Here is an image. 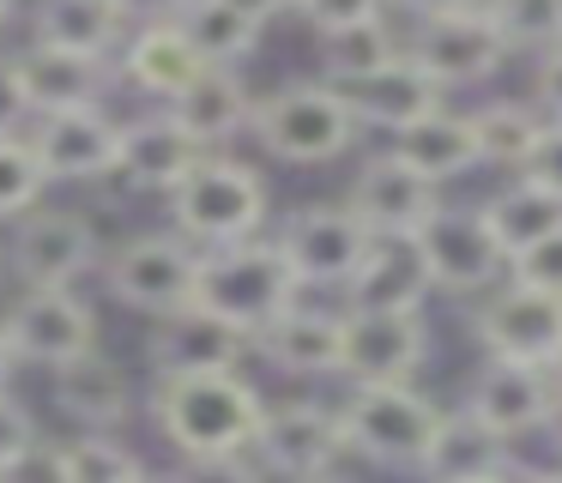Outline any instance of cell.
Wrapping results in <instances>:
<instances>
[{"label":"cell","mask_w":562,"mask_h":483,"mask_svg":"<svg viewBox=\"0 0 562 483\" xmlns=\"http://www.w3.org/2000/svg\"><path fill=\"white\" fill-rule=\"evenodd\" d=\"M151 429L176 447V459H231L248 453L267 417V398L243 369L151 381Z\"/></svg>","instance_id":"1"},{"label":"cell","mask_w":562,"mask_h":483,"mask_svg":"<svg viewBox=\"0 0 562 483\" xmlns=\"http://www.w3.org/2000/svg\"><path fill=\"white\" fill-rule=\"evenodd\" d=\"M248 139L267 157L296 169H321L339 164L357 151L363 127L351 115V97L327 79H284L267 97H255V115H248Z\"/></svg>","instance_id":"2"},{"label":"cell","mask_w":562,"mask_h":483,"mask_svg":"<svg viewBox=\"0 0 562 483\" xmlns=\"http://www.w3.org/2000/svg\"><path fill=\"white\" fill-rule=\"evenodd\" d=\"M272 188L255 164L231 151H206L194 164V176L170 193V229L188 248H231L267 229Z\"/></svg>","instance_id":"3"},{"label":"cell","mask_w":562,"mask_h":483,"mask_svg":"<svg viewBox=\"0 0 562 483\" xmlns=\"http://www.w3.org/2000/svg\"><path fill=\"white\" fill-rule=\"evenodd\" d=\"M291 302H303V284L291 278L279 242L272 236H248L231 248H200V272H194V308L231 321L236 333L255 338L260 326H272Z\"/></svg>","instance_id":"4"},{"label":"cell","mask_w":562,"mask_h":483,"mask_svg":"<svg viewBox=\"0 0 562 483\" xmlns=\"http://www.w3.org/2000/svg\"><path fill=\"white\" fill-rule=\"evenodd\" d=\"M441 423V405L429 393H417V381L405 386H351L339 405L345 453L369 459L381 471H417L429 435Z\"/></svg>","instance_id":"5"},{"label":"cell","mask_w":562,"mask_h":483,"mask_svg":"<svg viewBox=\"0 0 562 483\" xmlns=\"http://www.w3.org/2000/svg\"><path fill=\"white\" fill-rule=\"evenodd\" d=\"M194 272L200 248H188L176 229H139L103 260V290L146 321H170L194 308Z\"/></svg>","instance_id":"6"},{"label":"cell","mask_w":562,"mask_h":483,"mask_svg":"<svg viewBox=\"0 0 562 483\" xmlns=\"http://www.w3.org/2000/svg\"><path fill=\"white\" fill-rule=\"evenodd\" d=\"M393 7V0H387ZM400 12V7H393ZM405 55L441 85V91H460V85H484L508 67L514 48L502 43L496 19H477V12H460V7H441V12H405Z\"/></svg>","instance_id":"7"},{"label":"cell","mask_w":562,"mask_h":483,"mask_svg":"<svg viewBox=\"0 0 562 483\" xmlns=\"http://www.w3.org/2000/svg\"><path fill=\"white\" fill-rule=\"evenodd\" d=\"M248 459L267 471V483H315V478H333V471H339V459H345L339 405H321V398H284V405H267Z\"/></svg>","instance_id":"8"},{"label":"cell","mask_w":562,"mask_h":483,"mask_svg":"<svg viewBox=\"0 0 562 483\" xmlns=\"http://www.w3.org/2000/svg\"><path fill=\"white\" fill-rule=\"evenodd\" d=\"M472 338H477L484 357L532 362V369H562V296L502 278L496 290L477 296Z\"/></svg>","instance_id":"9"},{"label":"cell","mask_w":562,"mask_h":483,"mask_svg":"<svg viewBox=\"0 0 562 483\" xmlns=\"http://www.w3.org/2000/svg\"><path fill=\"white\" fill-rule=\"evenodd\" d=\"M272 242H279L291 278L303 284V296H315V290H345L351 272L363 266V254H369V229L345 212V200L296 205Z\"/></svg>","instance_id":"10"},{"label":"cell","mask_w":562,"mask_h":483,"mask_svg":"<svg viewBox=\"0 0 562 483\" xmlns=\"http://www.w3.org/2000/svg\"><path fill=\"white\" fill-rule=\"evenodd\" d=\"M98 266V224L74 205H37L13 224L7 272L25 290H74Z\"/></svg>","instance_id":"11"},{"label":"cell","mask_w":562,"mask_h":483,"mask_svg":"<svg viewBox=\"0 0 562 483\" xmlns=\"http://www.w3.org/2000/svg\"><path fill=\"white\" fill-rule=\"evenodd\" d=\"M429 350V321L424 314H369L345 308V338H339V381L351 386H405L424 374Z\"/></svg>","instance_id":"12"},{"label":"cell","mask_w":562,"mask_h":483,"mask_svg":"<svg viewBox=\"0 0 562 483\" xmlns=\"http://www.w3.org/2000/svg\"><path fill=\"white\" fill-rule=\"evenodd\" d=\"M465 411L477 423L520 441V435H550V423L562 417V374L557 369H532V362H502L484 357L477 374L465 381Z\"/></svg>","instance_id":"13"},{"label":"cell","mask_w":562,"mask_h":483,"mask_svg":"<svg viewBox=\"0 0 562 483\" xmlns=\"http://www.w3.org/2000/svg\"><path fill=\"white\" fill-rule=\"evenodd\" d=\"M0 326L13 338L19 362H37L49 374L98 350V314L79 290H19L0 314Z\"/></svg>","instance_id":"14"},{"label":"cell","mask_w":562,"mask_h":483,"mask_svg":"<svg viewBox=\"0 0 562 483\" xmlns=\"http://www.w3.org/2000/svg\"><path fill=\"white\" fill-rule=\"evenodd\" d=\"M424 260H429V278H436V296H484L508 278V254L496 248L484 212L477 205H441L424 229Z\"/></svg>","instance_id":"15"},{"label":"cell","mask_w":562,"mask_h":483,"mask_svg":"<svg viewBox=\"0 0 562 483\" xmlns=\"http://www.w3.org/2000/svg\"><path fill=\"white\" fill-rule=\"evenodd\" d=\"M31 145L37 164L49 176V188H79V181H110L115 157H122V121L110 115V103L61 109V115L31 121Z\"/></svg>","instance_id":"16"},{"label":"cell","mask_w":562,"mask_h":483,"mask_svg":"<svg viewBox=\"0 0 562 483\" xmlns=\"http://www.w3.org/2000/svg\"><path fill=\"white\" fill-rule=\"evenodd\" d=\"M441 188L405 169L393 151H375L345 188V212L369 229V236H417L429 217L441 212Z\"/></svg>","instance_id":"17"},{"label":"cell","mask_w":562,"mask_h":483,"mask_svg":"<svg viewBox=\"0 0 562 483\" xmlns=\"http://www.w3.org/2000/svg\"><path fill=\"white\" fill-rule=\"evenodd\" d=\"M436 296L424 242L417 236H369L363 266L351 272V284L339 290V308H369V314H424Z\"/></svg>","instance_id":"18"},{"label":"cell","mask_w":562,"mask_h":483,"mask_svg":"<svg viewBox=\"0 0 562 483\" xmlns=\"http://www.w3.org/2000/svg\"><path fill=\"white\" fill-rule=\"evenodd\" d=\"M248 357V333L206 308H182L151 326L146 338V369L151 381H182V374H231Z\"/></svg>","instance_id":"19"},{"label":"cell","mask_w":562,"mask_h":483,"mask_svg":"<svg viewBox=\"0 0 562 483\" xmlns=\"http://www.w3.org/2000/svg\"><path fill=\"white\" fill-rule=\"evenodd\" d=\"M206 157V145L170 115V109H146V115L122 121V157H115V181H127L134 193H164L170 200L194 164Z\"/></svg>","instance_id":"20"},{"label":"cell","mask_w":562,"mask_h":483,"mask_svg":"<svg viewBox=\"0 0 562 483\" xmlns=\"http://www.w3.org/2000/svg\"><path fill=\"white\" fill-rule=\"evenodd\" d=\"M339 338H345V308L339 302H291L272 326H260L248 338L255 357H267L279 374H296V381H327L339 374Z\"/></svg>","instance_id":"21"},{"label":"cell","mask_w":562,"mask_h":483,"mask_svg":"<svg viewBox=\"0 0 562 483\" xmlns=\"http://www.w3.org/2000/svg\"><path fill=\"white\" fill-rule=\"evenodd\" d=\"M514 465V441H502L490 423H477L472 411H441L436 435H429L417 478L424 483H490Z\"/></svg>","instance_id":"22"},{"label":"cell","mask_w":562,"mask_h":483,"mask_svg":"<svg viewBox=\"0 0 562 483\" xmlns=\"http://www.w3.org/2000/svg\"><path fill=\"white\" fill-rule=\"evenodd\" d=\"M19 72V91H25L31 121L43 115H61V109H86L103 103V85H110V60H86V55H67V48H19L13 55Z\"/></svg>","instance_id":"23"},{"label":"cell","mask_w":562,"mask_h":483,"mask_svg":"<svg viewBox=\"0 0 562 483\" xmlns=\"http://www.w3.org/2000/svg\"><path fill=\"white\" fill-rule=\"evenodd\" d=\"M127 31H134L127 0H37V12H31V43L67 48L86 60L122 55Z\"/></svg>","instance_id":"24"},{"label":"cell","mask_w":562,"mask_h":483,"mask_svg":"<svg viewBox=\"0 0 562 483\" xmlns=\"http://www.w3.org/2000/svg\"><path fill=\"white\" fill-rule=\"evenodd\" d=\"M345 97H351L357 127H363V133H387V139H393L400 127H412V121H424V115H436V109H448V91H441V85L429 79V72L417 67L412 55L387 60L375 79L351 85Z\"/></svg>","instance_id":"25"},{"label":"cell","mask_w":562,"mask_h":483,"mask_svg":"<svg viewBox=\"0 0 562 483\" xmlns=\"http://www.w3.org/2000/svg\"><path fill=\"white\" fill-rule=\"evenodd\" d=\"M206 72V60L188 48V36L176 31V19H139L122 43V79L134 91H146L151 103H176L188 85Z\"/></svg>","instance_id":"26"},{"label":"cell","mask_w":562,"mask_h":483,"mask_svg":"<svg viewBox=\"0 0 562 483\" xmlns=\"http://www.w3.org/2000/svg\"><path fill=\"white\" fill-rule=\"evenodd\" d=\"M55 411L74 429H122L134 417V381L115 357L91 350V357L55 369Z\"/></svg>","instance_id":"27"},{"label":"cell","mask_w":562,"mask_h":483,"mask_svg":"<svg viewBox=\"0 0 562 483\" xmlns=\"http://www.w3.org/2000/svg\"><path fill=\"white\" fill-rule=\"evenodd\" d=\"M387 151L400 157L405 169H417L424 181L448 188V181H460V176H472V169H477L472 115H460V109H436V115H424V121H412V127L393 133Z\"/></svg>","instance_id":"28"},{"label":"cell","mask_w":562,"mask_h":483,"mask_svg":"<svg viewBox=\"0 0 562 483\" xmlns=\"http://www.w3.org/2000/svg\"><path fill=\"white\" fill-rule=\"evenodd\" d=\"M176 121H182L188 133H194L206 151H218V145H231L236 133H248V115H255V91H248L243 72L231 67H206L194 85H188L176 103H164Z\"/></svg>","instance_id":"29"},{"label":"cell","mask_w":562,"mask_h":483,"mask_svg":"<svg viewBox=\"0 0 562 483\" xmlns=\"http://www.w3.org/2000/svg\"><path fill=\"white\" fill-rule=\"evenodd\" d=\"M477 212H484L496 248L508 254V266L520 260L526 248H538L544 236H557V229H562V200L550 188H538V181H526V176H508L484 205H477Z\"/></svg>","instance_id":"30"},{"label":"cell","mask_w":562,"mask_h":483,"mask_svg":"<svg viewBox=\"0 0 562 483\" xmlns=\"http://www.w3.org/2000/svg\"><path fill=\"white\" fill-rule=\"evenodd\" d=\"M176 31L188 36V48H194L206 67H231V72H243V60H255L260 36H267L236 7H224V0H182V7H176Z\"/></svg>","instance_id":"31"},{"label":"cell","mask_w":562,"mask_h":483,"mask_svg":"<svg viewBox=\"0 0 562 483\" xmlns=\"http://www.w3.org/2000/svg\"><path fill=\"white\" fill-rule=\"evenodd\" d=\"M405 43H400V24L387 19V7H381V19L369 24H345V31L321 36V79L339 85V91H351V85L375 79L387 60H400Z\"/></svg>","instance_id":"32"},{"label":"cell","mask_w":562,"mask_h":483,"mask_svg":"<svg viewBox=\"0 0 562 483\" xmlns=\"http://www.w3.org/2000/svg\"><path fill=\"white\" fill-rule=\"evenodd\" d=\"M538 133H544V115H538L526 97H490V103L472 109V139H477V164L508 169L520 176L526 157H532Z\"/></svg>","instance_id":"33"},{"label":"cell","mask_w":562,"mask_h":483,"mask_svg":"<svg viewBox=\"0 0 562 483\" xmlns=\"http://www.w3.org/2000/svg\"><path fill=\"white\" fill-rule=\"evenodd\" d=\"M61 453H67V483H127L146 465L115 429H79L61 441Z\"/></svg>","instance_id":"34"},{"label":"cell","mask_w":562,"mask_h":483,"mask_svg":"<svg viewBox=\"0 0 562 483\" xmlns=\"http://www.w3.org/2000/svg\"><path fill=\"white\" fill-rule=\"evenodd\" d=\"M43 193H49V176L37 164L31 133H7L0 139V224H19L25 212H37Z\"/></svg>","instance_id":"35"},{"label":"cell","mask_w":562,"mask_h":483,"mask_svg":"<svg viewBox=\"0 0 562 483\" xmlns=\"http://www.w3.org/2000/svg\"><path fill=\"white\" fill-rule=\"evenodd\" d=\"M496 31L514 55H544L562 43V0H502Z\"/></svg>","instance_id":"36"},{"label":"cell","mask_w":562,"mask_h":483,"mask_svg":"<svg viewBox=\"0 0 562 483\" xmlns=\"http://www.w3.org/2000/svg\"><path fill=\"white\" fill-rule=\"evenodd\" d=\"M0 483H67V453H61V441H49V435H31V441L19 447L7 465H0Z\"/></svg>","instance_id":"37"},{"label":"cell","mask_w":562,"mask_h":483,"mask_svg":"<svg viewBox=\"0 0 562 483\" xmlns=\"http://www.w3.org/2000/svg\"><path fill=\"white\" fill-rule=\"evenodd\" d=\"M381 7H387V0H296V19L315 36H333V31H345V24L381 19Z\"/></svg>","instance_id":"38"},{"label":"cell","mask_w":562,"mask_h":483,"mask_svg":"<svg viewBox=\"0 0 562 483\" xmlns=\"http://www.w3.org/2000/svg\"><path fill=\"white\" fill-rule=\"evenodd\" d=\"M514 284H532V290H550V296H562V229L557 236H544L538 248H526L520 260L508 266Z\"/></svg>","instance_id":"39"},{"label":"cell","mask_w":562,"mask_h":483,"mask_svg":"<svg viewBox=\"0 0 562 483\" xmlns=\"http://www.w3.org/2000/svg\"><path fill=\"white\" fill-rule=\"evenodd\" d=\"M170 483H267V471L248 453L231 459H182V471H170Z\"/></svg>","instance_id":"40"},{"label":"cell","mask_w":562,"mask_h":483,"mask_svg":"<svg viewBox=\"0 0 562 483\" xmlns=\"http://www.w3.org/2000/svg\"><path fill=\"white\" fill-rule=\"evenodd\" d=\"M520 176L538 181V188H550L562 200V121H544V133H538V145H532V157H526Z\"/></svg>","instance_id":"41"},{"label":"cell","mask_w":562,"mask_h":483,"mask_svg":"<svg viewBox=\"0 0 562 483\" xmlns=\"http://www.w3.org/2000/svg\"><path fill=\"white\" fill-rule=\"evenodd\" d=\"M526 103L544 121H562V43L532 60V97H526Z\"/></svg>","instance_id":"42"},{"label":"cell","mask_w":562,"mask_h":483,"mask_svg":"<svg viewBox=\"0 0 562 483\" xmlns=\"http://www.w3.org/2000/svg\"><path fill=\"white\" fill-rule=\"evenodd\" d=\"M25 127H31V109H25V91H19L13 55H0V139L7 133H25Z\"/></svg>","instance_id":"43"},{"label":"cell","mask_w":562,"mask_h":483,"mask_svg":"<svg viewBox=\"0 0 562 483\" xmlns=\"http://www.w3.org/2000/svg\"><path fill=\"white\" fill-rule=\"evenodd\" d=\"M31 435H37V417H31L13 393H0V465H7V459H13Z\"/></svg>","instance_id":"44"},{"label":"cell","mask_w":562,"mask_h":483,"mask_svg":"<svg viewBox=\"0 0 562 483\" xmlns=\"http://www.w3.org/2000/svg\"><path fill=\"white\" fill-rule=\"evenodd\" d=\"M224 7H236L248 24H260V31H267L279 12H296V0H224Z\"/></svg>","instance_id":"45"},{"label":"cell","mask_w":562,"mask_h":483,"mask_svg":"<svg viewBox=\"0 0 562 483\" xmlns=\"http://www.w3.org/2000/svg\"><path fill=\"white\" fill-rule=\"evenodd\" d=\"M496 483H562V465H538V459H514Z\"/></svg>","instance_id":"46"},{"label":"cell","mask_w":562,"mask_h":483,"mask_svg":"<svg viewBox=\"0 0 562 483\" xmlns=\"http://www.w3.org/2000/svg\"><path fill=\"white\" fill-rule=\"evenodd\" d=\"M13 374H19V350L7 338V326H0V393H13Z\"/></svg>","instance_id":"47"},{"label":"cell","mask_w":562,"mask_h":483,"mask_svg":"<svg viewBox=\"0 0 562 483\" xmlns=\"http://www.w3.org/2000/svg\"><path fill=\"white\" fill-rule=\"evenodd\" d=\"M448 7H460V12H477V19H496V12H502V0H448Z\"/></svg>","instance_id":"48"},{"label":"cell","mask_w":562,"mask_h":483,"mask_svg":"<svg viewBox=\"0 0 562 483\" xmlns=\"http://www.w3.org/2000/svg\"><path fill=\"white\" fill-rule=\"evenodd\" d=\"M127 483H170V471H151V465H139Z\"/></svg>","instance_id":"49"},{"label":"cell","mask_w":562,"mask_h":483,"mask_svg":"<svg viewBox=\"0 0 562 483\" xmlns=\"http://www.w3.org/2000/svg\"><path fill=\"white\" fill-rule=\"evenodd\" d=\"M7 19H13V0H0V24H7Z\"/></svg>","instance_id":"50"},{"label":"cell","mask_w":562,"mask_h":483,"mask_svg":"<svg viewBox=\"0 0 562 483\" xmlns=\"http://www.w3.org/2000/svg\"><path fill=\"white\" fill-rule=\"evenodd\" d=\"M315 483H351V478H339V471H333V478H315Z\"/></svg>","instance_id":"51"},{"label":"cell","mask_w":562,"mask_h":483,"mask_svg":"<svg viewBox=\"0 0 562 483\" xmlns=\"http://www.w3.org/2000/svg\"><path fill=\"white\" fill-rule=\"evenodd\" d=\"M0 272H7V260H0Z\"/></svg>","instance_id":"52"},{"label":"cell","mask_w":562,"mask_h":483,"mask_svg":"<svg viewBox=\"0 0 562 483\" xmlns=\"http://www.w3.org/2000/svg\"><path fill=\"white\" fill-rule=\"evenodd\" d=\"M490 483H496V478H490Z\"/></svg>","instance_id":"53"},{"label":"cell","mask_w":562,"mask_h":483,"mask_svg":"<svg viewBox=\"0 0 562 483\" xmlns=\"http://www.w3.org/2000/svg\"><path fill=\"white\" fill-rule=\"evenodd\" d=\"M557 374H562V369H557Z\"/></svg>","instance_id":"54"}]
</instances>
